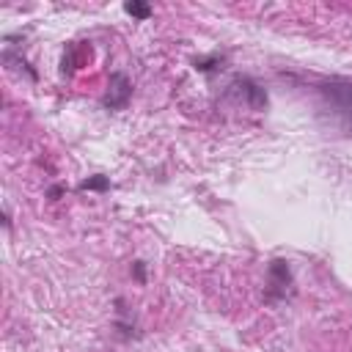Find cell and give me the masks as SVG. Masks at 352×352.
<instances>
[{
  "label": "cell",
  "instance_id": "8",
  "mask_svg": "<svg viewBox=\"0 0 352 352\" xmlns=\"http://www.w3.org/2000/svg\"><path fill=\"white\" fill-rule=\"evenodd\" d=\"M132 275H135V281H138V283H146V264L135 262L132 264Z\"/></svg>",
  "mask_w": 352,
  "mask_h": 352
},
{
  "label": "cell",
  "instance_id": "5",
  "mask_svg": "<svg viewBox=\"0 0 352 352\" xmlns=\"http://www.w3.org/2000/svg\"><path fill=\"white\" fill-rule=\"evenodd\" d=\"M80 190L105 193V190H110V179H108V176H88L85 182H80Z\"/></svg>",
  "mask_w": 352,
  "mask_h": 352
},
{
  "label": "cell",
  "instance_id": "1",
  "mask_svg": "<svg viewBox=\"0 0 352 352\" xmlns=\"http://www.w3.org/2000/svg\"><path fill=\"white\" fill-rule=\"evenodd\" d=\"M267 292H264V297H267V303H275V300H283L286 297V289L292 286V270H289V262H283V259H273L267 267Z\"/></svg>",
  "mask_w": 352,
  "mask_h": 352
},
{
  "label": "cell",
  "instance_id": "3",
  "mask_svg": "<svg viewBox=\"0 0 352 352\" xmlns=\"http://www.w3.org/2000/svg\"><path fill=\"white\" fill-rule=\"evenodd\" d=\"M322 94H325V99L333 105L339 113L352 116V80L336 77V80H330V83L322 85Z\"/></svg>",
  "mask_w": 352,
  "mask_h": 352
},
{
  "label": "cell",
  "instance_id": "7",
  "mask_svg": "<svg viewBox=\"0 0 352 352\" xmlns=\"http://www.w3.org/2000/svg\"><path fill=\"white\" fill-rule=\"evenodd\" d=\"M220 64H223V58H209V61H196V69L198 72H215V69H220Z\"/></svg>",
  "mask_w": 352,
  "mask_h": 352
},
{
  "label": "cell",
  "instance_id": "6",
  "mask_svg": "<svg viewBox=\"0 0 352 352\" xmlns=\"http://www.w3.org/2000/svg\"><path fill=\"white\" fill-rule=\"evenodd\" d=\"M124 11L132 14V17H138V19H149V17H152V6H149V3H141V0L127 3V6H124Z\"/></svg>",
  "mask_w": 352,
  "mask_h": 352
},
{
  "label": "cell",
  "instance_id": "9",
  "mask_svg": "<svg viewBox=\"0 0 352 352\" xmlns=\"http://www.w3.org/2000/svg\"><path fill=\"white\" fill-rule=\"evenodd\" d=\"M58 196H64V187H52L50 190V198H58Z\"/></svg>",
  "mask_w": 352,
  "mask_h": 352
},
{
  "label": "cell",
  "instance_id": "10",
  "mask_svg": "<svg viewBox=\"0 0 352 352\" xmlns=\"http://www.w3.org/2000/svg\"><path fill=\"white\" fill-rule=\"evenodd\" d=\"M350 129H352V124H350Z\"/></svg>",
  "mask_w": 352,
  "mask_h": 352
},
{
  "label": "cell",
  "instance_id": "2",
  "mask_svg": "<svg viewBox=\"0 0 352 352\" xmlns=\"http://www.w3.org/2000/svg\"><path fill=\"white\" fill-rule=\"evenodd\" d=\"M132 99V83L124 72H113L110 75V88L105 94V108L108 110H124Z\"/></svg>",
  "mask_w": 352,
  "mask_h": 352
},
{
  "label": "cell",
  "instance_id": "4",
  "mask_svg": "<svg viewBox=\"0 0 352 352\" xmlns=\"http://www.w3.org/2000/svg\"><path fill=\"white\" fill-rule=\"evenodd\" d=\"M231 91H237L239 96H245V102H248L253 110L267 108V94H264V88L259 83H253L250 77H237V80L231 83Z\"/></svg>",
  "mask_w": 352,
  "mask_h": 352
}]
</instances>
